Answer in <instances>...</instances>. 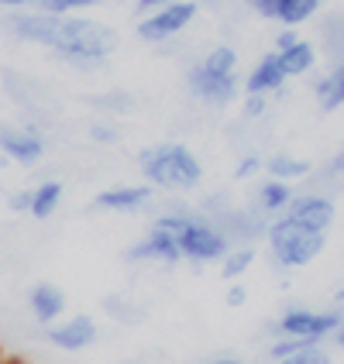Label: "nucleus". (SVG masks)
Here are the masks:
<instances>
[{
    "label": "nucleus",
    "mask_w": 344,
    "mask_h": 364,
    "mask_svg": "<svg viewBox=\"0 0 344 364\" xmlns=\"http://www.w3.org/2000/svg\"><path fill=\"white\" fill-rule=\"evenodd\" d=\"M118 45H121V35L110 24L86 14H59L48 52L56 62L76 73H93L118 52Z\"/></svg>",
    "instance_id": "nucleus-1"
},
{
    "label": "nucleus",
    "mask_w": 344,
    "mask_h": 364,
    "mask_svg": "<svg viewBox=\"0 0 344 364\" xmlns=\"http://www.w3.org/2000/svg\"><path fill=\"white\" fill-rule=\"evenodd\" d=\"M152 223L176 237L182 262L193 264V268L221 264V258L231 251V237L224 234L221 223H214L203 210H193V206H182V203L165 206L152 217Z\"/></svg>",
    "instance_id": "nucleus-2"
},
{
    "label": "nucleus",
    "mask_w": 344,
    "mask_h": 364,
    "mask_svg": "<svg viewBox=\"0 0 344 364\" xmlns=\"http://www.w3.org/2000/svg\"><path fill=\"white\" fill-rule=\"evenodd\" d=\"M138 172L152 189L193 193L203 182V162L186 141H159L138 151Z\"/></svg>",
    "instance_id": "nucleus-3"
},
{
    "label": "nucleus",
    "mask_w": 344,
    "mask_h": 364,
    "mask_svg": "<svg viewBox=\"0 0 344 364\" xmlns=\"http://www.w3.org/2000/svg\"><path fill=\"white\" fill-rule=\"evenodd\" d=\"M265 247H269V258L276 268L283 272H296V268H306L313 264L327 247V234H317L303 223L289 220V217H276L265 230Z\"/></svg>",
    "instance_id": "nucleus-4"
},
{
    "label": "nucleus",
    "mask_w": 344,
    "mask_h": 364,
    "mask_svg": "<svg viewBox=\"0 0 344 364\" xmlns=\"http://www.w3.org/2000/svg\"><path fill=\"white\" fill-rule=\"evenodd\" d=\"M344 313L338 306L330 309H310V306H286L272 323V337H293L303 344H324L341 326Z\"/></svg>",
    "instance_id": "nucleus-5"
},
{
    "label": "nucleus",
    "mask_w": 344,
    "mask_h": 364,
    "mask_svg": "<svg viewBox=\"0 0 344 364\" xmlns=\"http://www.w3.org/2000/svg\"><path fill=\"white\" fill-rule=\"evenodd\" d=\"M197 18H200V0H176V4H165V7H155V11L142 14L138 24H135V35L145 45L165 48L169 41L182 38Z\"/></svg>",
    "instance_id": "nucleus-6"
},
{
    "label": "nucleus",
    "mask_w": 344,
    "mask_h": 364,
    "mask_svg": "<svg viewBox=\"0 0 344 364\" xmlns=\"http://www.w3.org/2000/svg\"><path fill=\"white\" fill-rule=\"evenodd\" d=\"M186 93L200 107H214V110H224L227 103H234V97L241 93V80L238 73L234 76H224V73H210L207 65H193L186 73Z\"/></svg>",
    "instance_id": "nucleus-7"
},
{
    "label": "nucleus",
    "mask_w": 344,
    "mask_h": 364,
    "mask_svg": "<svg viewBox=\"0 0 344 364\" xmlns=\"http://www.w3.org/2000/svg\"><path fill=\"white\" fill-rule=\"evenodd\" d=\"M56 21H59V14H48V11H38V7H24V11H4L0 28H4L7 38L21 41V45L48 48L52 35H56Z\"/></svg>",
    "instance_id": "nucleus-8"
},
{
    "label": "nucleus",
    "mask_w": 344,
    "mask_h": 364,
    "mask_svg": "<svg viewBox=\"0 0 344 364\" xmlns=\"http://www.w3.org/2000/svg\"><path fill=\"white\" fill-rule=\"evenodd\" d=\"M0 155L14 165H38L48 155V134H41L28 124H4L0 121Z\"/></svg>",
    "instance_id": "nucleus-9"
},
{
    "label": "nucleus",
    "mask_w": 344,
    "mask_h": 364,
    "mask_svg": "<svg viewBox=\"0 0 344 364\" xmlns=\"http://www.w3.org/2000/svg\"><path fill=\"white\" fill-rule=\"evenodd\" d=\"M124 262H131V264H165V268H172V264H182V255H179L176 237H172L169 230L155 227V223H148V230L124 251Z\"/></svg>",
    "instance_id": "nucleus-10"
},
{
    "label": "nucleus",
    "mask_w": 344,
    "mask_h": 364,
    "mask_svg": "<svg viewBox=\"0 0 344 364\" xmlns=\"http://www.w3.org/2000/svg\"><path fill=\"white\" fill-rule=\"evenodd\" d=\"M0 86H4V93L18 103L24 114H35V117H48V114H56V103L48 100L45 82H38L35 76L18 73V69H4V73H0Z\"/></svg>",
    "instance_id": "nucleus-11"
},
{
    "label": "nucleus",
    "mask_w": 344,
    "mask_h": 364,
    "mask_svg": "<svg viewBox=\"0 0 344 364\" xmlns=\"http://www.w3.org/2000/svg\"><path fill=\"white\" fill-rule=\"evenodd\" d=\"M97 337H100V326L86 313H73V316H62L59 323L45 326V341L66 354H80L86 347H93Z\"/></svg>",
    "instance_id": "nucleus-12"
},
{
    "label": "nucleus",
    "mask_w": 344,
    "mask_h": 364,
    "mask_svg": "<svg viewBox=\"0 0 344 364\" xmlns=\"http://www.w3.org/2000/svg\"><path fill=\"white\" fill-rule=\"evenodd\" d=\"M155 189L148 182H124V186H107L93 196V210L103 213H145L155 206Z\"/></svg>",
    "instance_id": "nucleus-13"
},
{
    "label": "nucleus",
    "mask_w": 344,
    "mask_h": 364,
    "mask_svg": "<svg viewBox=\"0 0 344 364\" xmlns=\"http://www.w3.org/2000/svg\"><path fill=\"white\" fill-rule=\"evenodd\" d=\"M286 217L310 227V230H317V234H327L334 227V220H338V203L327 193H310L306 189V193H296V200L289 203Z\"/></svg>",
    "instance_id": "nucleus-14"
},
{
    "label": "nucleus",
    "mask_w": 344,
    "mask_h": 364,
    "mask_svg": "<svg viewBox=\"0 0 344 364\" xmlns=\"http://www.w3.org/2000/svg\"><path fill=\"white\" fill-rule=\"evenodd\" d=\"M286 82L289 80H286L283 65H279V55H276V48H272V52H265L262 59L248 69V76H244V82H241V93H248V97H276V93H283Z\"/></svg>",
    "instance_id": "nucleus-15"
},
{
    "label": "nucleus",
    "mask_w": 344,
    "mask_h": 364,
    "mask_svg": "<svg viewBox=\"0 0 344 364\" xmlns=\"http://www.w3.org/2000/svg\"><path fill=\"white\" fill-rule=\"evenodd\" d=\"M66 306H69V299L56 282H35L28 289V313L38 326L59 323L66 316Z\"/></svg>",
    "instance_id": "nucleus-16"
},
{
    "label": "nucleus",
    "mask_w": 344,
    "mask_h": 364,
    "mask_svg": "<svg viewBox=\"0 0 344 364\" xmlns=\"http://www.w3.org/2000/svg\"><path fill=\"white\" fill-rule=\"evenodd\" d=\"M293 200H296V186H293V182H279V179L259 182V189L251 193V206H259L269 220L283 217Z\"/></svg>",
    "instance_id": "nucleus-17"
},
{
    "label": "nucleus",
    "mask_w": 344,
    "mask_h": 364,
    "mask_svg": "<svg viewBox=\"0 0 344 364\" xmlns=\"http://www.w3.org/2000/svg\"><path fill=\"white\" fill-rule=\"evenodd\" d=\"M279 55V65H283L286 80H300V76H310L313 69H317V62H320V52H317V45L306 38H296L293 45H286L276 52Z\"/></svg>",
    "instance_id": "nucleus-18"
},
{
    "label": "nucleus",
    "mask_w": 344,
    "mask_h": 364,
    "mask_svg": "<svg viewBox=\"0 0 344 364\" xmlns=\"http://www.w3.org/2000/svg\"><path fill=\"white\" fill-rule=\"evenodd\" d=\"M313 97H317V107H320L324 114L341 110L344 107V59L330 62V69L313 82Z\"/></svg>",
    "instance_id": "nucleus-19"
},
{
    "label": "nucleus",
    "mask_w": 344,
    "mask_h": 364,
    "mask_svg": "<svg viewBox=\"0 0 344 364\" xmlns=\"http://www.w3.org/2000/svg\"><path fill=\"white\" fill-rule=\"evenodd\" d=\"M62 196H66V182L62 179H41L38 186H31V220H52L59 213Z\"/></svg>",
    "instance_id": "nucleus-20"
},
{
    "label": "nucleus",
    "mask_w": 344,
    "mask_h": 364,
    "mask_svg": "<svg viewBox=\"0 0 344 364\" xmlns=\"http://www.w3.org/2000/svg\"><path fill=\"white\" fill-rule=\"evenodd\" d=\"M317 52L320 59L338 62L344 59V11H330L320 18V28H317Z\"/></svg>",
    "instance_id": "nucleus-21"
},
{
    "label": "nucleus",
    "mask_w": 344,
    "mask_h": 364,
    "mask_svg": "<svg viewBox=\"0 0 344 364\" xmlns=\"http://www.w3.org/2000/svg\"><path fill=\"white\" fill-rule=\"evenodd\" d=\"M313 168L317 165L300 159V155H289V151H279V155H272L269 162H265V176L269 179H279V182H293V186H300L313 176Z\"/></svg>",
    "instance_id": "nucleus-22"
},
{
    "label": "nucleus",
    "mask_w": 344,
    "mask_h": 364,
    "mask_svg": "<svg viewBox=\"0 0 344 364\" xmlns=\"http://www.w3.org/2000/svg\"><path fill=\"white\" fill-rule=\"evenodd\" d=\"M324 11V0H276L272 21L283 28H303Z\"/></svg>",
    "instance_id": "nucleus-23"
},
{
    "label": "nucleus",
    "mask_w": 344,
    "mask_h": 364,
    "mask_svg": "<svg viewBox=\"0 0 344 364\" xmlns=\"http://www.w3.org/2000/svg\"><path fill=\"white\" fill-rule=\"evenodd\" d=\"M255 264V247L251 244H231V251L221 258V275L227 279V282H238V279H244V272Z\"/></svg>",
    "instance_id": "nucleus-24"
},
{
    "label": "nucleus",
    "mask_w": 344,
    "mask_h": 364,
    "mask_svg": "<svg viewBox=\"0 0 344 364\" xmlns=\"http://www.w3.org/2000/svg\"><path fill=\"white\" fill-rule=\"evenodd\" d=\"M200 65H207L210 73H224V76H234L238 65H241V55L234 45H214L200 55Z\"/></svg>",
    "instance_id": "nucleus-25"
},
{
    "label": "nucleus",
    "mask_w": 344,
    "mask_h": 364,
    "mask_svg": "<svg viewBox=\"0 0 344 364\" xmlns=\"http://www.w3.org/2000/svg\"><path fill=\"white\" fill-rule=\"evenodd\" d=\"M103 313L114 316L118 323H138L145 316L142 306H135L131 299H124V296H107V299H103Z\"/></svg>",
    "instance_id": "nucleus-26"
},
{
    "label": "nucleus",
    "mask_w": 344,
    "mask_h": 364,
    "mask_svg": "<svg viewBox=\"0 0 344 364\" xmlns=\"http://www.w3.org/2000/svg\"><path fill=\"white\" fill-rule=\"evenodd\" d=\"M276 364H334V358H330V350L324 344H303Z\"/></svg>",
    "instance_id": "nucleus-27"
},
{
    "label": "nucleus",
    "mask_w": 344,
    "mask_h": 364,
    "mask_svg": "<svg viewBox=\"0 0 344 364\" xmlns=\"http://www.w3.org/2000/svg\"><path fill=\"white\" fill-rule=\"evenodd\" d=\"M97 4H107V0H38L35 7L38 11H48V14H83Z\"/></svg>",
    "instance_id": "nucleus-28"
},
{
    "label": "nucleus",
    "mask_w": 344,
    "mask_h": 364,
    "mask_svg": "<svg viewBox=\"0 0 344 364\" xmlns=\"http://www.w3.org/2000/svg\"><path fill=\"white\" fill-rule=\"evenodd\" d=\"M265 172V162L259 151H248V155H241V162H238V168H234V179H255V176H262Z\"/></svg>",
    "instance_id": "nucleus-29"
},
{
    "label": "nucleus",
    "mask_w": 344,
    "mask_h": 364,
    "mask_svg": "<svg viewBox=\"0 0 344 364\" xmlns=\"http://www.w3.org/2000/svg\"><path fill=\"white\" fill-rule=\"evenodd\" d=\"M86 134H90L97 144H114L118 141V124L114 121H90Z\"/></svg>",
    "instance_id": "nucleus-30"
},
{
    "label": "nucleus",
    "mask_w": 344,
    "mask_h": 364,
    "mask_svg": "<svg viewBox=\"0 0 344 364\" xmlns=\"http://www.w3.org/2000/svg\"><path fill=\"white\" fill-rule=\"evenodd\" d=\"M265 110H269V97H248L244 93V107H241L244 121H262Z\"/></svg>",
    "instance_id": "nucleus-31"
},
{
    "label": "nucleus",
    "mask_w": 344,
    "mask_h": 364,
    "mask_svg": "<svg viewBox=\"0 0 344 364\" xmlns=\"http://www.w3.org/2000/svg\"><path fill=\"white\" fill-rule=\"evenodd\" d=\"M7 210H11V213H28V210H31V189L7 193Z\"/></svg>",
    "instance_id": "nucleus-32"
},
{
    "label": "nucleus",
    "mask_w": 344,
    "mask_h": 364,
    "mask_svg": "<svg viewBox=\"0 0 344 364\" xmlns=\"http://www.w3.org/2000/svg\"><path fill=\"white\" fill-rule=\"evenodd\" d=\"M241 4L251 14H259L265 21H272V14H276V0H241Z\"/></svg>",
    "instance_id": "nucleus-33"
},
{
    "label": "nucleus",
    "mask_w": 344,
    "mask_h": 364,
    "mask_svg": "<svg viewBox=\"0 0 344 364\" xmlns=\"http://www.w3.org/2000/svg\"><path fill=\"white\" fill-rule=\"evenodd\" d=\"M244 303H248V285L238 279V282H231V289H227V306L238 309V306H244Z\"/></svg>",
    "instance_id": "nucleus-34"
},
{
    "label": "nucleus",
    "mask_w": 344,
    "mask_h": 364,
    "mask_svg": "<svg viewBox=\"0 0 344 364\" xmlns=\"http://www.w3.org/2000/svg\"><path fill=\"white\" fill-rule=\"evenodd\" d=\"M93 103H97V107H118V110H121V114H124V107H127V103H131V100H127L124 93H114V97H97V100H93Z\"/></svg>",
    "instance_id": "nucleus-35"
},
{
    "label": "nucleus",
    "mask_w": 344,
    "mask_h": 364,
    "mask_svg": "<svg viewBox=\"0 0 344 364\" xmlns=\"http://www.w3.org/2000/svg\"><path fill=\"white\" fill-rule=\"evenodd\" d=\"M165 4H176V0H138V4H135V14L142 18V14L155 11V7H165Z\"/></svg>",
    "instance_id": "nucleus-36"
},
{
    "label": "nucleus",
    "mask_w": 344,
    "mask_h": 364,
    "mask_svg": "<svg viewBox=\"0 0 344 364\" xmlns=\"http://www.w3.org/2000/svg\"><path fill=\"white\" fill-rule=\"evenodd\" d=\"M38 0H0V11H24V7H35Z\"/></svg>",
    "instance_id": "nucleus-37"
},
{
    "label": "nucleus",
    "mask_w": 344,
    "mask_h": 364,
    "mask_svg": "<svg viewBox=\"0 0 344 364\" xmlns=\"http://www.w3.org/2000/svg\"><path fill=\"white\" fill-rule=\"evenodd\" d=\"M330 341H334V347H338V350H344V320H341V326L334 330V337H330Z\"/></svg>",
    "instance_id": "nucleus-38"
},
{
    "label": "nucleus",
    "mask_w": 344,
    "mask_h": 364,
    "mask_svg": "<svg viewBox=\"0 0 344 364\" xmlns=\"http://www.w3.org/2000/svg\"><path fill=\"white\" fill-rule=\"evenodd\" d=\"M334 306H338V309H341V313H344V285H341V289H338V292H334Z\"/></svg>",
    "instance_id": "nucleus-39"
},
{
    "label": "nucleus",
    "mask_w": 344,
    "mask_h": 364,
    "mask_svg": "<svg viewBox=\"0 0 344 364\" xmlns=\"http://www.w3.org/2000/svg\"><path fill=\"white\" fill-rule=\"evenodd\" d=\"M207 364H244V361H238V358H214V361H207Z\"/></svg>",
    "instance_id": "nucleus-40"
},
{
    "label": "nucleus",
    "mask_w": 344,
    "mask_h": 364,
    "mask_svg": "<svg viewBox=\"0 0 344 364\" xmlns=\"http://www.w3.org/2000/svg\"><path fill=\"white\" fill-rule=\"evenodd\" d=\"M4 168H7V159H4V155H0V176H4Z\"/></svg>",
    "instance_id": "nucleus-41"
}]
</instances>
